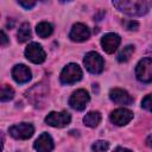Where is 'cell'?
I'll return each instance as SVG.
<instances>
[{
  "label": "cell",
  "instance_id": "9",
  "mask_svg": "<svg viewBox=\"0 0 152 152\" xmlns=\"http://www.w3.org/2000/svg\"><path fill=\"white\" fill-rule=\"evenodd\" d=\"M90 97L89 94L84 90V89H78L76 91L72 93V95L69 99V104L71 108L76 109V110H83L87 106V103L89 102Z\"/></svg>",
  "mask_w": 152,
  "mask_h": 152
},
{
  "label": "cell",
  "instance_id": "25",
  "mask_svg": "<svg viewBox=\"0 0 152 152\" xmlns=\"http://www.w3.org/2000/svg\"><path fill=\"white\" fill-rule=\"evenodd\" d=\"M7 43H8V38H7L6 33H5V31L2 30V31H1V45L5 46Z\"/></svg>",
  "mask_w": 152,
  "mask_h": 152
},
{
  "label": "cell",
  "instance_id": "15",
  "mask_svg": "<svg viewBox=\"0 0 152 152\" xmlns=\"http://www.w3.org/2000/svg\"><path fill=\"white\" fill-rule=\"evenodd\" d=\"M34 148L38 152H51L53 150V140L48 133H42L34 141Z\"/></svg>",
  "mask_w": 152,
  "mask_h": 152
},
{
  "label": "cell",
  "instance_id": "10",
  "mask_svg": "<svg viewBox=\"0 0 152 152\" xmlns=\"http://www.w3.org/2000/svg\"><path fill=\"white\" fill-rule=\"evenodd\" d=\"M110 121L116 126H124L133 119V113L126 108H118L110 113Z\"/></svg>",
  "mask_w": 152,
  "mask_h": 152
},
{
  "label": "cell",
  "instance_id": "27",
  "mask_svg": "<svg viewBox=\"0 0 152 152\" xmlns=\"http://www.w3.org/2000/svg\"><path fill=\"white\" fill-rule=\"evenodd\" d=\"M113 152H132L131 150H127V148H124V147H116Z\"/></svg>",
  "mask_w": 152,
  "mask_h": 152
},
{
  "label": "cell",
  "instance_id": "16",
  "mask_svg": "<svg viewBox=\"0 0 152 152\" xmlns=\"http://www.w3.org/2000/svg\"><path fill=\"white\" fill-rule=\"evenodd\" d=\"M101 121V114L99 112H89L83 118V122L88 127H96Z\"/></svg>",
  "mask_w": 152,
  "mask_h": 152
},
{
  "label": "cell",
  "instance_id": "18",
  "mask_svg": "<svg viewBox=\"0 0 152 152\" xmlns=\"http://www.w3.org/2000/svg\"><path fill=\"white\" fill-rule=\"evenodd\" d=\"M17 36H18V40H19L20 43H25V42H27V40L31 38V30H30L28 23L21 24V26H20L19 30H18Z\"/></svg>",
  "mask_w": 152,
  "mask_h": 152
},
{
  "label": "cell",
  "instance_id": "12",
  "mask_svg": "<svg viewBox=\"0 0 152 152\" xmlns=\"http://www.w3.org/2000/svg\"><path fill=\"white\" fill-rule=\"evenodd\" d=\"M120 37L116 33H107L102 37L101 39V45L102 49L107 52V53H113L120 45Z\"/></svg>",
  "mask_w": 152,
  "mask_h": 152
},
{
  "label": "cell",
  "instance_id": "21",
  "mask_svg": "<svg viewBox=\"0 0 152 152\" xmlns=\"http://www.w3.org/2000/svg\"><path fill=\"white\" fill-rule=\"evenodd\" d=\"M109 145L107 141H103V140H99V141H95L91 146L93 151L94 152H106L108 150Z\"/></svg>",
  "mask_w": 152,
  "mask_h": 152
},
{
  "label": "cell",
  "instance_id": "11",
  "mask_svg": "<svg viewBox=\"0 0 152 152\" xmlns=\"http://www.w3.org/2000/svg\"><path fill=\"white\" fill-rule=\"evenodd\" d=\"M89 37H90L89 28L84 24H81V23L72 25L70 33H69V38L74 42H83V40H87Z\"/></svg>",
  "mask_w": 152,
  "mask_h": 152
},
{
  "label": "cell",
  "instance_id": "20",
  "mask_svg": "<svg viewBox=\"0 0 152 152\" xmlns=\"http://www.w3.org/2000/svg\"><path fill=\"white\" fill-rule=\"evenodd\" d=\"M13 96H14V90H13L10 86L4 84V86H2V88H1V95H0L1 101H2V102L8 101V100L13 99Z\"/></svg>",
  "mask_w": 152,
  "mask_h": 152
},
{
  "label": "cell",
  "instance_id": "22",
  "mask_svg": "<svg viewBox=\"0 0 152 152\" xmlns=\"http://www.w3.org/2000/svg\"><path fill=\"white\" fill-rule=\"evenodd\" d=\"M141 106H142V108H145V109L152 112V94L146 95V96L142 99V101H141Z\"/></svg>",
  "mask_w": 152,
  "mask_h": 152
},
{
  "label": "cell",
  "instance_id": "2",
  "mask_svg": "<svg viewBox=\"0 0 152 152\" xmlns=\"http://www.w3.org/2000/svg\"><path fill=\"white\" fill-rule=\"evenodd\" d=\"M59 78H61V82L63 84L76 83L82 78V70L77 64L70 63V64H68L66 66L63 68Z\"/></svg>",
  "mask_w": 152,
  "mask_h": 152
},
{
  "label": "cell",
  "instance_id": "1",
  "mask_svg": "<svg viewBox=\"0 0 152 152\" xmlns=\"http://www.w3.org/2000/svg\"><path fill=\"white\" fill-rule=\"evenodd\" d=\"M113 5L121 12L129 15H142L148 12L152 7V1L150 0H121L113 1Z\"/></svg>",
  "mask_w": 152,
  "mask_h": 152
},
{
  "label": "cell",
  "instance_id": "6",
  "mask_svg": "<svg viewBox=\"0 0 152 152\" xmlns=\"http://www.w3.org/2000/svg\"><path fill=\"white\" fill-rule=\"evenodd\" d=\"M8 132L13 138L25 140V139H28V138L32 137V134L34 132V128L31 124L21 122V124H18V125H14V126L10 127Z\"/></svg>",
  "mask_w": 152,
  "mask_h": 152
},
{
  "label": "cell",
  "instance_id": "4",
  "mask_svg": "<svg viewBox=\"0 0 152 152\" xmlns=\"http://www.w3.org/2000/svg\"><path fill=\"white\" fill-rule=\"evenodd\" d=\"M135 76L142 83L152 82V58H142L137 64Z\"/></svg>",
  "mask_w": 152,
  "mask_h": 152
},
{
  "label": "cell",
  "instance_id": "7",
  "mask_svg": "<svg viewBox=\"0 0 152 152\" xmlns=\"http://www.w3.org/2000/svg\"><path fill=\"white\" fill-rule=\"evenodd\" d=\"M25 56L28 61H31L32 63L39 64L43 63L45 61V51L43 50V48L38 44V43H31L26 46L25 49Z\"/></svg>",
  "mask_w": 152,
  "mask_h": 152
},
{
  "label": "cell",
  "instance_id": "8",
  "mask_svg": "<svg viewBox=\"0 0 152 152\" xmlns=\"http://www.w3.org/2000/svg\"><path fill=\"white\" fill-rule=\"evenodd\" d=\"M48 91H49L48 87L45 84H43V83H39V84H36L33 88H31L26 93V96H27L28 101L32 104L38 106L45 100V97L48 95Z\"/></svg>",
  "mask_w": 152,
  "mask_h": 152
},
{
  "label": "cell",
  "instance_id": "26",
  "mask_svg": "<svg viewBox=\"0 0 152 152\" xmlns=\"http://www.w3.org/2000/svg\"><path fill=\"white\" fill-rule=\"evenodd\" d=\"M146 145L148 147H152V134H150L147 138H146Z\"/></svg>",
  "mask_w": 152,
  "mask_h": 152
},
{
  "label": "cell",
  "instance_id": "5",
  "mask_svg": "<svg viewBox=\"0 0 152 152\" xmlns=\"http://www.w3.org/2000/svg\"><path fill=\"white\" fill-rule=\"evenodd\" d=\"M71 121V116L68 112H51L45 118V122L52 127H64Z\"/></svg>",
  "mask_w": 152,
  "mask_h": 152
},
{
  "label": "cell",
  "instance_id": "19",
  "mask_svg": "<svg viewBox=\"0 0 152 152\" xmlns=\"http://www.w3.org/2000/svg\"><path fill=\"white\" fill-rule=\"evenodd\" d=\"M133 52H134V46H133V45H127V46H125V48L119 52V55H118V61H119V62H127V61L131 58V56H132Z\"/></svg>",
  "mask_w": 152,
  "mask_h": 152
},
{
  "label": "cell",
  "instance_id": "24",
  "mask_svg": "<svg viewBox=\"0 0 152 152\" xmlns=\"http://www.w3.org/2000/svg\"><path fill=\"white\" fill-rule=\"evenodd\" d=\"M18 4H19L20 6H23L24 8H26V10L32 8V7L36 5V2H34V1H18Z\"/></svg>",
  "mask_w": 152,
  "mask_h": 152
},
{
  "label": "cell",
  "instance_id": "23",
  "mask_svg": "<svg viewBox=\"0 0 152 152\" xmlns=\"http://www.w3.org/2000/svg\"><path fill=\"white\" fill-rule=\"evenodd\" d=\"M125 26H126V28L127 30H131V31H135L137 28H138V26H139V24L137 23V21H133V20H129V21H125Z\"/></svg>",
  "mask_w": 152,
  "mask_h": 152
},
{
  "label": "cell",
  "instance_id": "3",
  "mask_svg": "<svg viewBox=\"0 0 152 152\" xmlns=\"http://www.w3.org/2000/svg\"><path fill=\"white\" fill-rule=\"evenodd\" d=\"M83 63L87 68V70L91 74H100L103 70L104 63H103V58L95 51H90L84 56Z\"/></svg>",
  "mask_w": 152,
  "mask_h": 152
},
{
  "label": "cell",
  "instance_id": "14",
  "mask_svg": "<svg viewBox=\"0 0 152 152\" xmlns=\"http://www.w3.org/2000/svg\"><path fill=\"white\" fill-rule=\"evenodd\" d=\"M109 97L113 102L118 104H131L133 102V97L124 89L120 88H114L109 93Z\"/></svg>",
  "mask_w": 152,
  "mask_h": 152
},
{
  "label": "cell",
  "instance_id": "17",
  "mask_svg": "<svg viewBox=\"0 0 152 152\" xmlns=\"http://www.w3.org/2000/svg\"><path fill=\"white\" fill-rule=\"evenodd\" d=\"M53 28H52V25L50 23H46V21H42L37 25L36 27V32L37 34L40 37V38H46L49 37L51 33H52Z\"/></svg>",
  "mask_w": 152,
  "mask_h": 152
},
{
  "label": "cell",
  "instance_id": "13",
  "mask_svg": "<svg viewBox=\"0 0 152 152\" xmlns=\"http://www.w3.org/2000/svg\"><path fill=\"white\" fill-rule=\"evenodd\" d=\"M12 76L17 83H26L31 80V71L24 64H17L12 69Z\"/></svg>",
  "mask_w": 152,
  "mask_h": 152
}]
</instances>
